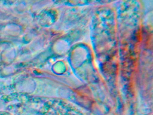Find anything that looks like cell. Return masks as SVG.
<instances>
[{"label": "cell", "instance_id": "6da1fadb", "mask_svg": "<svg viewBox=\"0 0 153 115\" xmlns=\"http://www.w3.org/2000/svg\"><path fill=\"white\" fill-rule=\"evenodd\" d=\"M0 115H13L11 113L7 111H0Z\"/></svg>", "mask_w": 153, "mask_h": 115}]
</instances>
